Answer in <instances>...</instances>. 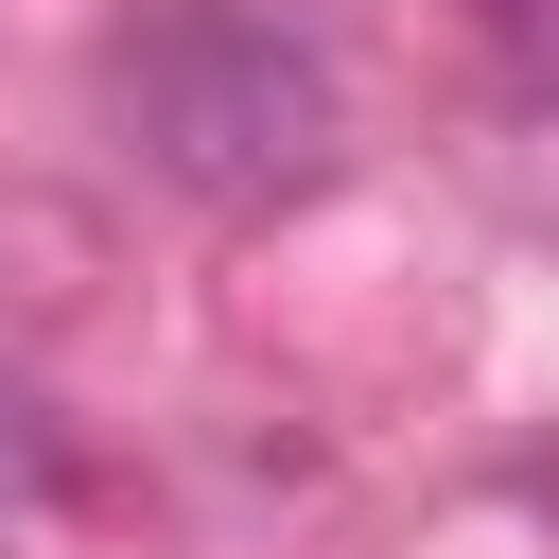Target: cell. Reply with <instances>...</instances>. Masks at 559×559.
Instances as JSON below:
<instances>
[{"label":"cell","mask_w":559,"mask_h":559,"mask_svg":"<svg viewBox=\"0 0 559 559\" xmlns=\"http://www.w3.org/2000/svg\"><path fill=\"white\" fill-rule=\"evenodd\" d=\"M105 140L192 210H280L349 140V70L297 0H122L105 17Z\"/></svg>","instance_id":"1"},{"label":"cell","mask_w":559,"mask_h":559,"mask_svg":"<svg viewBox=\"0 0 559 559\" xmlns=\"http://www.w3.org/2000/svg\"><path fill=\"white\" fill-rule=\"evenodd\" d=\"M454 17H472V52H489L507 105H559V0H454Z\"/></svg>","instance_id":"2"},{"label":"cell","mask_w":559,"mask_h":559,"mask_svg":"<svg viewBox=\"0 0 559 559\" xmlns=\"http://www.w3.org/2000/svg\"><path fill=\"white\" fill-rule=\"evenodd\" d=\"M0 489H70V437H52V402H17V384H0Z\"/></svg>","instance_id":"3"}]
</instances>
